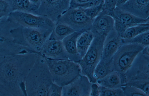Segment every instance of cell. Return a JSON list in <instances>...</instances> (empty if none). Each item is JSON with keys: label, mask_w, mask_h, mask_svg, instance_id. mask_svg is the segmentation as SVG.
Wrapping results in <instances>:
<instances>
[{"label": "cell", "mask_w": 149, "mask_h": 96, "mask_svg": "<svg viewBox=\"0 0 149 96\" xmlns=\"http://www.w3.org/2000/svg\"><path fill=\"white\" fill-rule=\"evenodd\" d=\"M40 54L0 56V82L11 96H27L25 81Z\"/></svg>", "instance_id": "obj_1"}, {"label": "cell", "mask_w": 149, "mask_h": 96, "mask_svg": "<svg viewBox=\"0 0 149 96\" xmlns=\"http://www.w3.org/2000/svg\"><path fill=\"white\" fill-rule=\"evenodd\" d=\"M53 82L45 58L40 54L25 80L27 96H47L48 90Z\"/></svg>", "instance_id": "obj_2"}, {"label": "cell", "mask_w": 149, "mask_h": 96, "mask_svg": "<svg viewBox=\"0 0 149 96\" xmlns=\"http://www.w3.org/2000/svg\"><path fill=\"white\" fill-rule=\"evenodd\" d=\"M54 83L63 87L81 74L79 64L69 59H56L44 57Z\"/></svg>", "instance_id": "obj_3"}, {"label": "cell", "mask_w": 149, "mask_h": 96, "mask_svg": "<svg viewBox=\"0 0 149 96\" xmlns=\"http://www.w3.org/2000/svg\"><path fill=\"white\" fill-rule=\"evenodd\" d=\"M52 30L19 26L14 29L12 33L16 43L39 53Z\"/></svg>", "instance_id": "obj_4"}, {"label": "cell", "mask_w": 149, "mask_h": 96, "mask_svg": "<svg viewBox=\"0 0 149 96\" xmlns=\"http://www.w3.org/2000/svg\"><path fill=\"white\" fill-rule=\"evenodd\" d=\"M93 40L84 57L77 63L81 74L86 76L92 83L96 82L93 74L95 69L102 57L103 45L105 36L94 34Z\"/></svg>", "instance_id": "obj_5"}, {"label": "cell", "mask_w": 149, "mask_h": 96, "mask_svg": "<svg viewBox=\"0 0 149 96\" xmlns=\"http://www.w3.org/2000/svg\"><path fill=\"white\" fill-rule=\"evenodd\" d=\"M19 26L8 17L0 18V56L30 52L29 48L17 44L14 40L12 30Z\"/></svg>", "instance_id": "obj_6"}, {"label": "cell", "mask_w": 149, "mask_h": 96, "mask_svg": "<svg viewBox=\"0 0 149 96\" xmlns=\"http://www.w3.org/2000/svg\"><path fill=\"white\" fill-rule=\"evenodd\" d=\"M136 44H123L112 57L114 70L123 76L145 47Z\"/></svg>", "instance_id": "obj_7"}, {"label": "cell", "mask_w": 149, "mask_h": 96, "mask_svg": "<svg viewBox=\"0 0 149 96\" xmlns=\"http://www.w3.org/2000/svg\"><path fill=\"white\" fill-rule=\"evenodd\" d=\"M8 17L23 27L52 30L55 25L54 22L46 16L22 11L11 12Z\"/></svg>", "instance_id": "obj_8"}, {"label": "cell", "mask_w": 149, "mask_h": 96, "mask_svg": "<svg viewBox=\"0 0 149 96\" xmlns=\"http://www.w3.org/2000/svg\"><path fill=\"white\" fill-rule=\"evenodd\" d=\"M94 19L88 16L80 8L68 9L56 23L66 24L75 31L90 29Z\"/></svg>", "instance_id": "obj_9"}, {"label": "cell", "mask_w": 149, "mask_h": 96, "mask_svg": "<svg viewBox=\"0 0 149 96\" xmlns=\"http://www.w3.org/2000/svg\"><path fill=\"white\" fill-rule=\"evenodd\" d=\"M108 15L113 18L114 28L121 37L125 30L130 27L149 23V18L145 19L138 17L117 7Z\"/></svg>", "instance_id": "obj_10"}, {"label": "cell", "mask_w": 149, "mask_h": 96, "mask_svg": "<svg viewBox=\"0 0 149 96\" xmlns=\"http://www.w3.org/2000/svg\"><path fill=\"white\" fill-rule=\"evenodd\" d=\"M70 0H40L35 15L46 16L55 24L69 8Z\"/></svg>", "instance_id": "obj_11"}, {"label": "cell", "mask_w": 149, "mask_h": 96, "mask_svg": "<svg viewBox=\"0 0 149 96\" xmlns=\"http://www.w3.org/2000/svg\"><path fill=\"white\" fill-rule=\"evenodd\" d=\"M149 56L141 52L124 75L123 84L131 81L149 80Z\"/></svg>", "instance_id": "obj_12"}, {"label": "cell", "mask_w": 149, "mask_h": 96, "mask_svg": "<svg viewBox=\"0 0 149 96\" xmlns=\"http://www.w3.org/2000/svg\"><path fill=\"white\" fill-rule=\"evenodd\" d=\"M92 83L81 74L69 84L62 87L63 96H90Z\"/></svg>", "instance_id": "obj_13"}, {"label": "cell", "mask_w": 149, "mask_h": 96, "mask_svg": "<svg viewBox=\"0 0 149 96\" xmlns=\"http://www.w3.org/2000/svg\"><path fill=\"white\" fill-rule=\"evenodd\" d=\"M39 53L47 58L56 59H69L68 55L61 41L48 39Z\"/></svg>", "instance_id": "obj_14"}, {"label": "cell", "mask_w": 149, "mask_h": 96, "mask_svg": "<svg viewBox=\"0 0 149 96\" xmlns=\"http://www.w3.org/2000/svg\"><path fill=\"white\" fill-rule=\"evenodd\" d=\"M123 44L122 38L114 28L105 37L102 58L106 60L111 59Z\"/></svg>", "instance_id": "obj_15"}, {"label": "cell", "mask_w": 149, "mask_h": 96, "mask_svg": "<svg viewBox=\"0 0 149 96\" xmlns=\"http://www.w3.org/2000/svg\"><path fill=\"white\" fill-rule=\"evenodd\" d=\"M114 28V20L110 15L101 12L95 18L90 29L94 34L106 37Z\"/></svg>", "instance_id": "obj_16"}, {"label": "cell", "mask_w": 149, "mask_h": 96, "mask_svg": "<svg viewBox=\"0 0 149 96\" xmlns=\"http://www.w3.org/2000/svg\"><path fill=\"white\" fill-rule=\"evenodd\" d=\"M149 0H129L118 7L138 17L146 19L149 18Z\"/></svg>", "instance_id": "obj_17"}, {"label": "cell", "mask_w": 149, "mask_h": 96, "mask_svg": "<svg viewBox=\"0 0 149 96\" xmlns=\"http://www.w3.org/2000/svg\"><path fill=\"white\" fill-rule=\"evenodd\" d=\"M85 30L76 31L62 40L63 45L68 55L69 59L77 62L81 59L77 50V41L78 37Z\"/></svg>", "instance_id": "obj_18"}, {"label": "cell", "mask_w": 149, "mask_h": 96, "mask_svg": "<svg viewBox=\"0 0 149 96\" xmlns=\"http://www.w3.org/2000/svg\"><path fill=\"white\" fill-rule=\"evenodd\" d=\"M94 35V34L89 29L84 32L78 38L76 43L77 49L81 59L89 49Z\"/></svg>", "instance_id": "obj_19"}, {"label": "cell", "mask_w": 149, "mask_h": 96, "mask_svg": "<svg viewBox=\"0 0 149 96\" xmlns=\"http://www.w3.org/2000/svg\"><path fill=\"white\" fill-rule=\"evenodd\" d=\"M96 82L102 86L116 88H120L123 81L121 75L118 72L114 70L103 78L97 80Z\"/></svg>", "instance_id": "obj_20"}, {"label": "cell", "mask_w": 149, "mask_h": 96, "mask_svg": "<svg viewBox=\"0 0 149 96\" xmlns=\"http://www.w3.org/2000/svg\"><path fill=\"white\" fill-rule=\"evenodd\" d=\"M114 70L112 58L109 60L101 58L95 69L93 76L97 81L103 78Z\"/></svg>", "instance_id": "obj_21"}, {"label": "cell", "mask_w": 149, "mask_h": 96, "mask_svg": "<svg viewBox=\"0 0 149 96\" xmlns=\"http://www.w3.org/2000/svg\"><path fill=\"white\" fill-rule=\"evenodd\" d=\"M9 5L12 12L19 11L35 14L37 8L29 0H5Z\"/></svg>", "instance_id": "obj_22"}, {"label": "cell", "mask_w": 149, "mask_h": 96, "mask_svg": "<svg viewBox=\"0 0 149 96\" xmlns=\"http://www.w3.org/2000/svg\"><path fill=\"white\" fill-rule=\"evenodd\" d=\"M76 31L68 26L61 23H56L48 39L49 40H62Z\"/></svg>", "instance_id": "obj_23"}, {"label": "cell", "mask_w": 149, "mask_h": 96, "mask_svg": "<svg viewBox=\"0 0 149 96\" xmlns=\"http://www.w3.org/2000/svg\"><path fill=\"white\" fill-rule=\"evenodd\" d=\"M148 30L149 23L139 24L127 28L121 37L123 39H130Z\"/></svg>", "instance_id": "obj_24"}, {"label": "cell", "mask_w": 149, "mask_h": 96, "mask_svg": "<svg viewBox=\"0 0 149 96\" xmlns=\"http://www.w3.org/2000/svg\"><path fill=\"white\" fill-rule=\"evenodd\" d=\"M123 44L134 43L142 45L144 46L149 45V30L140 34L132 38H122Z\"/></svg>", "instance_id": "obj_25"}, {"label": "cell", "mask_w": 149, "mask_h": 96, "mask_svg": "<svg viewBox=\"0 0 149 96\" xmlns=\"http://www.w3.org/2000/svg\"><path fill=\"white\" fill-rule=\"evenodd\" d=\"M121 88L124 96H149L142 90L133 86H122Z\"/></svg>", "instance_id": "obj_26"}, {"label": "cell", "mask_w": 149, "mask_h": 96, "mask_svg": "<svg viewBox=\"0 0 149 96\" xmlns=\"http://www.w3.org/2000/svg\"><path fill=\"white\" fill-rule=\"evenodd\" d=\"M128 85L137 88L149 95V80L131 81L122 85L121 86Z\"/></svg>", "instance_id": "obj_27"}, {"label": "cell", "mask_w": 149, "mask_h": 96, "mask_svg": "<svg viewBox=\"0 0 149 96\" xmlns=\"http://www.w3.org/2000/svg\"><path fill=\"white\" fill-rule=\"evenodd\" d=\"M99 96H124L121 87L116 88H109L99 85Z\"/></svg>", "instance_id": "obj_28"}, {"label": "cell", "mask_w": 149, "mask_h": 96, "mask_svg": "<svg viewBox=\"0 0 149 96\" xmlns=\"http://www.w3.org/2000/svg\"><path fill=\"white\" fill-rule=\"evenodd\" d=\"M103 2V0L98 6L85 9H82L88 16L92 19H94L102 11Z\"/></svg>", "instance_id": "obj_29"}, {"label": "cell", "mask_w": 149, "mask_h": 96, "mask_svg": "<svg viewBox=\"0 0 149 96\" xmlns=\"http://www.w3.org/2000/svg\"><path fill=\"white\" fill-rule=\"evenodd\" d=\"M117 0H103L102 10L101 12L108 15L113 12L117 7Z\"/></svg>", "instance_id": "obj_30"}, {"label": "cell", "mask_w": 149, "mask_h": 96, "mask_svg": "<svg viewBox=\"0 0 149 96\" xmlns=\"http://www.w3.org/2000/svg\"><path fill=\"white\" fill-rule=\"evenodd\" d=\"M11 12L8 3L5 0H0V18L8 17Z\"/></svg>", "instance_id": "obj_31"}, {"label": "cell", "mask_w": 149, "mask_h": 96, "mask_svg": "<svg viewBox=\"0 0 149 96\" xmlns=\"http://www.w3.org/2000/svg\"><path fill=\"white\" fill-rule=\"evenodd\" d=\"M62 91V87L53 82L48 90L47 96H61Z\"/></svg>", "instance_id": "obj_32"}, {"label": "cell", "mask_w": 149, "mask_h": 96, "mask_svg": "<svg viewBox=\"0 0 149 96\" xmlns=\"http://www.w3.org/2000/svg\"><path fill=\"white\" fill-rule=\"evenodd\" d=\"M91 0H70L69 9L81 8L82 6Z\"/></svg>", "instance_id": "obj_33"}, {"label": "cell", "mask_w": 149, "mask_h": 96, "mask_svg": "<svg viewBox=\"0 0 149 96\" xmlns=\"http://www.w3.org/2000/svg\"><path fill=\"white\" fill-rule=\"evenodd\" d=\"M99 85L96 82L92 83L90 96H99Z\"/></svg>", "instance_id": "obj_34"}, {"label": "cell", "mask_w": 149, "mask_h": 96, "mask_svg": "<svg viewBox=\"0 0 149 96\" xmlns=\"http://www.w3.org/2000/svg\"><path fill=\"white\" fill-rule=\"evenodd\" d=\"M11 96L4 86L0 82V96Z\"/></svg>", "instance_id": "obj_35"}, {"label": "cell", "mask_w": 149, "mask_h": 96, "mask_svg": "<svg viewBox=\"0 0 149 96\" xmlns=\"http://www.w3.org/2000/svg\"><path fill=\"white\" fill-rule=\"evenodd\" d=\"M149 45L145 46L141 51V53L143 55L149 56Z\"/></svg>", "instance_id": "obj_36"}, {"label": "cell", "mask_w": 149, "mask_h": 96, "mask_svg": "<svg viewBox=\"0 0 149 96\" xmlns=\"http://www.w3.org/2000/svg\"><path fill=\"white\" fill-rule=\"evenodd\" d=\"M38 9L40 4V0H29Z\"/></svg>", "instance_id": "obj_37"}, {"label": "cell", "mask_w": 149, "mask_h": 96, "mask_svg": "<svg viewBox=\"0 0 149 96\" xmlns=\"http://www.w3.org/2000/svg\"><path fill=\"white\" fill-rule=\"evenodd\" d=\"M129 0H117V7H119L124 4Z\"/></svg>", "instance_id": "obj_38"}]
</instances>
